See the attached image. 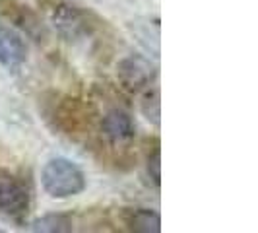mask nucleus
<instances>
[{
  "mask_svg": "<svg viewBox=\"0 0 258 233\" xmlns=\"http://www.w3.org/2000/svg\"><path fill=\"white\" fill-rule=\"evenodd\" d=\"M41 187L51 198L66 200L82 194L88 187L84 169L68 157H52L41 171Z\"/></svg>",
  "mask_w": 258,
  "mask_h": 233,
  "instance_id": "1",
  "label": "nucleus"
},
{
  "mask_svg": "<svg viewBox=\"0 0 258 233\" xmlns=\"http://www.w3.org/2000/svg\"><path fill=\"white\" fill-rule=\"evenodd\" d=\"M43 8L52 29L66 41H78L90 33V16L68 0H43Z\"/></svg>",
  "mask_w": 258,
  "mask_h": 233,
  "instance_id": "2",
  "label": "nucleus"
},
{
  "mask_svg": "<svg viewBox=\"0 0 258 233\" xmlns=\"http://www.w3.org/2000/svg\"><path fill=\"white\" fill-rule=\"evenodd\" d=\"M155 76H157V68L144 54H128L120 59L116 65V78L120 86L132 93L150 88V84H154Z\"/></svg>",
  "mask_w": 258,
  "mask_h": 233,
  "instance_id": "3",
  "label": "nucleus"
},
{
  "mask_svg": "<svg viewBox=\"0 0 258 233\" xmlns=\"http://www.w3.org/2000/svg\"><path fill=\"white\" fill-rule=\"evenodd\" d=\"M29 210V193L26 185L10 171L0 169V216L22 220Z\"/></svg>",
  "mask_w": 258,
  "mask_h": 233,
  "instance_id": "4",
  "label": "nucleus"
},
{
  "mask_svg": "<svg viewBox=\"0 0 258 233\" xmlns=\"http://www.w3.org/2000/svg\"><path fill=\"white\" fill-rule=\"evenodd\" d=\"M101 134L111 146L124 148L136 138V123L128 111L113 107L101 119Z\"/></svg>",
  "mask_w": 258,
  "mask_h": 233,
  "instance_id": "5",
  "label": "nucleus"
},
{
  "mask_svg": "<svg viewBox=\"0 0 258 233\" xmlns=\"http://www.w3.org/2000/svg\"><path fill=\"white\" fill-rule=\"evenodd\" d=\"M27 43L24 35L4 22H0V65L8 72H18L27 63Z\"/></svg>",
  "mask_w": 258,
  "mask_h": 233,
  "instance_id": "6",
  "label": "nucleus"
},
{
  "mask_svg": "<svg viewBox=\"0 0 258 233\" xmlns=\"http://www.w3.org/2000/svg\"><path fill=\"white\" fill-rule=\"evenodd\" d=\"M0 10L4 16H8L18 27H22L29 37H43L45 35V27L43 22L39 20V16L33 10H29L24 4H18L14 0H2L0 2Z\"/></svg>",
  "mask_w": 258,
  "mask_h": 233,
  "instance_id": "7",
  "label": "nucleus"
},
{
  "mask_svg": "<svg viewBox=\"0 0 258 233\" xmlns=\"http://www.w3.org/2000/svg\"><path fill=\"white\" fill-rule=\"evenodd\" d=\"M126 225L130 231L136 233H159L161 231V216L155 210L134 208L126 214Z\"/></svg>",
  "mask_w": 258,
  "mask_h": 233,
  "instance_id": "8",
  "label": "nucleus"
},
{
  "mask_svg": "<svg viewBox=\"0 0 258 233\" xmlns=\"http://www.w3.org/2000/svg\"><path fill=\"white\" fill-rule=\"evenodd\" d=\"M29 229L37 233H68L74 229V220L62 212L58 214L51 212V214H45L37 220H33Z\"/></svg>",
  "mask_w": 258,
  "mask_h": 233,
  "instance_id": "9",
  "label": "nucleus"
},
{
  "mask_svg": "<svg viewBox=\"0 0 258 233\" xmlns=\"http://www.w3.org/2000/svg\"><path fill=\"white\" fill-rule=\"evenodd\" d=\"M142 111L144 115H146V119L152 121L155 127L159 125V93H157V90L146 93L142 103Z\"/></svg>",
  "mask_w": 258,
  "mask_h": 233,
  "instance_id": "10",
  "label": "nucleus"
},
{
  "mask_svg": "<svg viewBox=\"0 0 258 233\" xmlns=\"http://www.w3.org/2000/svg\"><path fill=\"white\" fill-rule=\"evenodd\" d=\"M148 175L154 181V185L159 187V183H161V152L157 146L154 148V152L148 155Z\"/></svg>",
  "mask_w": 258,
  "mask_h": 233,
  "instance_id": "11",
  "label": "nucleus"
}]
</instances>
